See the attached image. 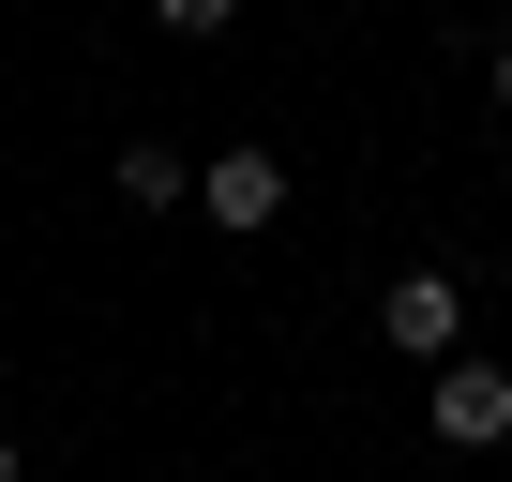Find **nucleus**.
I'll use <instances>...</instances> for the list:
<instances>
[{"instance_id":"obj_1","label":"nucleus","mask_w":512,"mask_h":482,"mask_svg":"<svg viewBox=\"0 0 512 482\" xmlns=\"http://www.w3.org/2000/svg\"><path fill=\"white\" fill-rule=\"evenodd\" d=\"M196 211H211L226 241H256V226L287 211V151H256V136H241V151H211V166H196Z\"/></svg>"},{"instance_id":"obj_2","label":"nucleus","mask_w":512,"mask_h":482,"mask_svg":"<svg viewBox=\"0 0 512 482\" xmlns=\"http://www.w3.org/2000/svg\"><path fill=\"white\" fill-rule=\"evenodd\" d=\"M377 332H392L407 362H452V347H467V287H452V272H392V302H377Z\"/></svg>"},{"instance_id":"obj_3","label":"nucleus","mask_w":512,"mask_h":482,"mask_svg":"<svg viewBox=\"0 0 512 482\" xmlns=\"http://www.w3.org/2000/svg\"><path fill=\"white\" fill-rule=\"evenodd\" d=\"M437 437H452V452H497V437H512V362H467V347H452V362H437Z\"/></svg>"},{"instance_id":"obj_4","label":"nucleus","mask_w":512,"mask_h":482,"mask_svg":"<svg viewBox=\"0 0 512 482\" xmlns=\"http://www.w3.org/2000/svg\"><path fill=\"white\" fill-rule=\"evenodd\" d=\"M121 196H136V211H181V196H196V166H181L166 136H136V151H121Z\"/></svg>"},{"instance_id":"obj_5","label":"nucleus","mask_w":512,"mask_h":482,"mask_svg":"<svg viewBox=\"0 0 512 482\" xmlns=\"http://www.w3.org/2000/svg\"><path fill=\"white\" fill-rule=\"evenodd\" d=\"M151 16H166V31H196V46H211V31H226V16H241V0H151Z\"/></svg>"},{"instance_id":"obj_6","label":"nucleus","mask_w":512,"mask_h":482,"mask_svg":"<svg viewBox=\"0 0 512 482\" xmlns=\"http://www.w3.org/2000/svg\"><path fill=\"white\" fill-rule=\"evenodd\" d=\"M497 121H512V46H497Z\"/></svg>"},{"instance_id":"obj_7","label":"nucleus","mask_w":512,"mask_h":482,"mask_svg":"<svg viewBox=\"0 0 512 482\" xmlns=\"http://www.w3.org/2000/svg\"><path fill=\"white\" fill-rule=\"evenodd\" d=\"M0 482H16V437H0Z\"/></svg>"}]
</instances>
